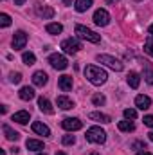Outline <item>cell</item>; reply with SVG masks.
<instances>
[{
  "label": "cell",
  "instance_id": "cell-1",
  "mask_svg": "<svg viewBox=\"0 0 153 155\" xmlns=\"http://www.w3.org/2000/svg\"><path fill=\"white\" fill-rule=\"evenodd\" d=\"M85 76H86V79H88L92 85H96V87L105 85L106 79H108L106 71L101 69V67H97V65H86V67H85Z\"/></svg>",
  "mask_w": 153,
  "mask_h": 155
},
{
  "label": "cell",
  "instance_id": "cell-2",
  "mask_svg": "<svg viewBox=\"0 0 153 155\" xmlns=\"http://www.w3.org/2000/svg\"><path fill=\"white\" fill-rule=\"evenodd\" d=\"M85 139H86L88 143H94V144H103V143L106 141V132H105L101 126H92V128L86 130Z\"/></svg>",
  "mask_w": 153,
  "mask_h": 155
},
{
  "label": "cell",
  "instance_id": "cell-3",
  "mask_svg": "<svg viewBox=\"0 0 153 155\" xmlns=\"http://www.w3.org/2000/svg\"><path fill=\"white\" fill-rule=\"evenodd\" d=\"M76 35L81 40L90 41V43H99V41H101V35H97L96 31H92V29H88V27H85V25H81V24L76 25Z\"/></svg>",
  "mask_w": 153,
  "mask_h": 155
},
{
  "label": "cell",
  "instance_id": "cell-4",
  "mask_svg": "<svg viewBox=\"0 0 153 155\" xmlns=\"http://www.w3.org/2000/svg\"><path fill=\"white\" fill-rule=\"evenodd\" d=\"M96 60L99 61V63H103V65H106L108 69H112V71H115V72H121L122 69H124V65L117 60V58H114V56H110V54H97L96 56Z\"/></svg>",
  "mask_w": 153,
  "mask_h": 155
},
{
  "label": "cell",
  "instance_id": "cell-5",
  "mask_svg": "<svg viewBox=\"0 0 153 155\" xmlns=\"http://www.w3.org/2000/svg\"><path fill=\"white\" fill-rule=\"evenodd\" d=\"M49 63H50L56 71H65V69L69 67L67 58H65L63 54H58V52H54V54H50V56H49Z\"/></svg>",
  "mask_w": 153,
  "mask_h": 155
},
{
  "label": "cell",
  "instance_id": "cell-6",
  "mask_svg": "<svg viewBox=\"0 0 153 155\" xmlns=\"http://www.w3.org/2000/svg\"><path fill=\"white\" fill-rule=\"evenodd\" d=\"M94 24L96 25H99V27H106L108 24H110V13L106 11V9H97L96 13H94Z\"/></svg>",
  "mask_w": 153,
  "mask_h": 155
},
{
  "label": "cell",
  "instance_id": "cell-7",
  "mask_svg": "<svg viewBox=\"0 0 153 155\" xmlns=\"http://www.w3.org/2000/svg\"><path fill=\"white\" fill-rule=\"evenodd\" d=\"M61 49L67 52V54H76L81 51V43L77 41L76 38H67L61 41Z\"/></svg>",
  "mask_w": 153,
  "mask_h": 155
},
{
  "label": "cell",
  "instance_id": "cell-8",
  "mask_svg": "<svg viewBox=\"0 0 153 155\" xmlns=\"http://www.w3.org/2000/svg\"><path fill=\"white\" fill-rule=\"evenodd\" d=\"M61 126L69 132H76V130H81L83 128V121L77 119V117H65L61 121Z\"/></svg>",
  "mask_w": 153,
  "mask_h": 155
},
{
  "label": "cell",
  "instance_id": "cell-9",
  "mask_svg": "<svg viewBox=\"0 0 153 155\" xmlns=\"http://www.w3.org/2000/svg\"><path fill=\"white\" fill-rule=\"evenodd\" d=\"M27 43V35L25 31H16L15 36H13V49L15 51H22Z\"/></svg>",
  "mask_w": 153,
  "mask_h": 155
},
{
  "label": "cell",
  "instance_id": "cell-10",
  "mask_svg": "<svg viewBox=\"0 0 153 155\" xmlns=\"http://www.w3.org/2000/svg\"><path fill=\"white\" fill-rule=\"evenodd\" d=\"M36 15L43 20H50L54 16V9L50 5H45V4H36Z\"/></svg>",
  "mask_w": 153,
  "mask_h": 155
},
{
  "label": "cell",
  "instance_id": "cell-11",
  "mask_svg": "<svg viewBox=\"0 0 153 155\" xmlns=\"http://www.w3.org/2000/svg\"><path fill=\"white\" fill-rule=\"evenodd\" d=\"M135 107H137L139 110H148V108L151 107V99H150V96L139 94V96L135 97Z\"/></svg>",
  "mask_w": 153,
  "mask_h": 155
},
{
  "label": "cell",
  "instance_id": "cell-12",
  "mask_svg": "<svg viewBox=\"0 0 153 155\" xmlns=\"http://www.w3.org/2000/svg\"><path fill=\"white\" fill-rule=\"evenodd\" d=\"M38 108L43 112V114H49V116H52V114H54V108H52L50 101H49L47 97H43V96L38 99Z\"/></svg>",
  "mask_w": 153,
  "mask_h": 155
},
{
  "label": "cell",
  "instance_id": "cell-13",
  "mask_svg": "<svg viewBox=\"0 0 153 155\" xmlns=\"http://www.w3.org/2000/svg\"><path fill=\"white\" fill-rule=\"evenodd\" d=\"M33 132H34V134H38V135H43V137H49V135H50V128H49L47 124L40 123V121L33 123Z\"/></svg>",
  "mask_w": 153,
  "mask_h": 155
},
{
  "label": "cell",
  "instance_id": "cell-14",
  "mask_svg": "<svg viewBox=\"0 0 153 155\" xmlns=\"http://www.w3.org/2000/svg\"><path fill=\"white\" fill-rule=\"evenodd\" d=\"M56 103H58V107H60L61 110H70V108H74V101H72L70 97H67V96H58Z\"/></svg>",
  "mask_w": 153,
  "mask_h": 155
},
{
  "label": "cell",
  "instance_id": "cell-15",
  "mask_svg": "<svg viewBox=\"0 0 153 155\" xmlns=\"http://www.w3.org/2000/svg\"><path fill=\"white\" fill-rule=\"evenodd\" d=\"M29 119H31V116H29L27 110H20V112H15L13 114V121L18 123V124H27Z\"/></svg>",
  "mask_w": 153,
  "mask_h": 155
},
{
  "label": "cell",
  "instance_id": "cell-16",
  "mask_svg": "<svg viewBox=\"0 0 153 155\" xmlns=\"http://www.w3.org/2000/svg\"><path fill=\"white\" fill-rule=\"evenodd\" d=\"M47 81H49V76H47L43 71H36V72L33 74V83H34L36 87H43V85H47Z\"/></svg>",
  "mask_w": 153,
  "mask_h": 155
},
{
  "label": "cell",
  "instance_id": "cell-17",
  "mask_svg": "<svg viewBox=\"0 0 153 155\" xmlns=\"http://www.w3.org/2000/svg\"><path fill=\"white\" fill-rule=\"evenodd\" d=\"M18 96H20V99H24V101H31V99L36 96V92H34L33 87H22L20 92H18Z\"/></svg>",
  "mask_w": 153,
  "mask_h": 155
},
{
  "label": "cell",
  "instance_id": "cell-18",
  "mask_svg": "<svg viewBox=\"0 0 153 155\" xmlns=\"http://www.w3.org/2000/svg\"><path fill=\"white\" fill-rule=\"evenodd\" d=\"M2 132H4V135H5L7 141H18V139H20V134H18L16 130H13L9 124H4V126H2Z\"/></svg>",
  "mask_w": 153,
  "mask_h": 155
},
{
  "label": "cell",
  "instance_id": "cell-19",
  "mask_svg": "<svg viewBox=\"0 0 153 155\" xmlns=\"http://www.w3.org/2000/svg\"><path fill=\"white\" fill-rule=\"evenodd\" d=\"M88 117H90L92 121H96V123H103V124H106V123L112 121V117L108 116V114H103V112H90Z\"/></svg>",
  "mask_w": 153,
  "mask_h": 155
},
{
  "label": "cell",
  "instance_id": "cell-20",
  "mask_svg": "<svg viewBox=\"0 0 153 155\" xmlns=\"http://www.w3.org/2000/svg\"><path fill=\"white\" fill-rule=\"evenodd\" d=\"M58 87H60L63 92L72 90V76H61L58 79Z\"/></svg>",
  "mask_w": 153,
  "mask_h": 155
},
{
  "label": "cell",
  "instance_id": "cell-21",
  "mask_svg": "<svg viewBox=\"0 0 153 155\" xmlns=\"http://www.w3.org/2000/svg\"><path fill=\"white\" fill-rule=\"evenodd\" d=\"M25 146H27V150H31V152H41V150H43V143L38 141V139H27Z\"/></svg>",
  "mask_w": 153,
  "mask_h": 155
},
{
  "label": "cell",
  "instance_id": "cell-22",
  "mask_svg": "<svg viewBox=\"0 0 153 155\" xmlns=\"http://www.w3.org/2000/svg\"><path fill=\"white\" fill-rule=\"evenodd\" d=\"M45 31H47L49 35H60V33L63 31V25L58 24V22H50V24L45 25Z\"/></svg>",
  "mask_w": 153,
  "mask_h": 155
},
{
  "label": "cell",
  "instance_id": "cell-23",
  "mask_svg": "<svg viewBox=\"0 0 153 155\" xmlns=\"http://www.w3.org/2000/svg\"><path fill=\"white\" fill-rule=\"evenodd\" d=\"M117 128H119L121 132H133V130H135V124H133V121L124 119V121H119Z\"/></svg>",
  "mask_w": 153,
  "mask_h": 155
},
{
  "label": "cell",
  "instance_id": "cell-24",
  "mask_svg": "<svg viewBox=\"0 0 153 155\" xmlns=\"http://www.w3.org/2000/svg\"><path fill=\"white\" fill-rule=\"evenodd\" d=\"M74 7H76L77 13H85L86 9H90V7H92V0H76Z\"/></svg>",
  "mask_w": 153,
  "mask_h": 155
},
{
  "label": "cell",
  "instance_id": "cell-25",
  "mask_svg": "<svg viewBox=\"0 0 153 155\" xmlns=\"http://www.w3.org/2000/svg\"><path fill=\"white\" fill-rule=\"evenodd\" d=\"M126 81H128V85H130L132 88H139V85H141V76H139L137 72H130L128 78H126Z\"/></svg>",
  "mask_w": 153,
  "mask_h": 155
},
{
  "label": "cell",
  "instance_id": "cell-26",
  "mask_svg": "<svg viewBox=\"0 0 153 155\" xmlns=\"http://www.w3.org/2000/svg\"><path fill=\"white\" fill-rule=\"evenodd\" d=\"M22 61H24L25 65H34V63H36V56H34L33 52H24V54H22Z\"/></svg>",
  "mask_w": 153,
  "mask_h": 155
},
{
  "label": "cell",
  "instance_id": "cell-27",
  "mask_svg": "<svg viewBox=\"0 0 153 155\" xmlns=\"http://www.w3.org/2000/svg\"><path fill=\"white\" fill-rule=\"evenodd\" d=\"M92 103H94L96 107H101V105L106 103V97H105L103 94H94V96H92Z\"/></svg>",
  "mask_w": 153,
  "mask_h": 155
},
{
  "label": "cell",
  "instance_id": "cell-28",
  "mask_svg": "<svg viewBox=\"0 0 153 155\" xmlns=\"http://www.w3.org/2000/svg\"><path fill=\"white\" fill-rule=\"evenodd\" d=\"M144 51H146V52L153 58V36H151V35H150V36L146 38V41H144Z\"/></svg>",
  "mask_w": 153,
  "mask_h": 155
},
{
  "label": "cell",
  "instance_id": "cell-29",
  "mask_svg": "<svg viewBox=\"0 0 153 155\" xmlns=\"http://www.w3.org/2000/svg\"><path fill=\"white\" fill-rule=\"evenodd\" d=\"M0 25H2V27H9V25H11V16H9L7 13H2V15H0Z\"/></svg>",
  "mask_w": 153,
  "mask_h": 155
},
{
  "label": "cell",
  "instance_id": "cell-30",
  "mask_svg": "<svg viewBox=\"0 0 153 155\" xmlns=\"http://www.w3.org/2000/svg\"><path fill=\"white\" fill-rule=\"evenodd\" d=\"M122 114H124V119H130V121L137 119V110H135V108H126Z\"/></svg>",
  "mask_w": 153,
  "mask_h": 155
},
{
  "label": "cell",
  "instance_id": "cell-31",
  "mask_svg": "<svg viewBox=\"0 0 153 155\" xmlns=\"http://www.w3.org/2000/svg\"><path fill=\"white\" fill-rule=\"evenodd\" d=\"M61 143H63L65 146H70V144H74V143H76V137H74V135H63Z\"/></svg>",
  "mask_w": 153,
  "mask_h": 155
},
{
  "label": "cell",
  "instance_id": "cell-32",
  "mask_svg": "<svg viewBox=\"0 0 153 155\" xmlns=\"http://www.w3.org/2000/svg\"><path fill=\"white\" fill-rule=\"evenodd\" d=\"M144 81H146L148 85H153V71H150V69L144 71Z\"/></svg>",
  "mask_w": 153,
  "mask_h": 155
},
{
  "label": "cell",
  "instance_id": "cell-33",
  "mask_svg": "<svg viewBox=\"0 0 153 155\" xmlns=\"http://www.w3.org/2000/svg\"><path fill=\"white\" fill-rule=\"evenodd\" d=\"M9 79H11V83H20L22 81V74L20 72H11Z\"/></svg>",
  "mask_w": 153,
  "mask_h": 155
},
{
  "label": "cell",
  "instance_id": "cell-34",
  "mask_svg": "<svg viewBox=\"0 0 153 155\" xmlns=\"http://www.w3.org/2000/svg\"><path fill=\"white\" fill-rule=\"evenodd\" d=\"M132 148H133V150H146V144H144L142 141H135V143L132 144Z\"/></svg>",
  "mask_w": 153,
  "mask_h": 155
},
{
  "label": "cell",
  "instance_id": "cell-35",
  "mask_svg": "<svg viewBox=\"0 0 153 155\" xmlns=\"http://www.w3.org/2000/svg\"><path fill=\"white\" fill-rule=\"evenodd\" d=\"M142 121H144V124H146V126L153 128V116H144V119H142Z\"/></svg>",
  "mask_w": 153,
  "mask_h": 155
},
{
  "label": "cell",
  "instance_id": "cell-36",
  "mask_svg": "<svg viewBox=\"0 0 153 155\" xmlns=\"http://www.w3.org/2000/svg\"><path fill=\"white\" fill-rule=\"evenodd\" d=\"M25 2H27V0H15V4H16V5H24Z\"/></svg>",
  "mask_w": 153,
  "mask_h": 155
},
{
  "label": "cell",
  "instance_id": "cell-37",
  "mask_svg": "<svg viewBox=\"0 0 153 155\" xmlns=\"http://www.w3.org/2000/svg\"><path fill=\"white\" fill-rule=\"evenodd\" d=\"M135 155H151V153H150V152H144V150H142V152H139V153H135Z\"/></svg>",
  "mask_w": 153,
  "mask_h": 155
},
{
  "label": "cell",
  "instance_id": "cell-38",
  "mask_svg": "<svg viewBox=\"0 0 153 155\" xmlns=\"http://www.w3.org/2000/svg\"><path fill=\"white\" fill-rule=\"evenodd\" d=\"M63 4L65 5H72V0H63Z\"/></svg>",
  "mask_w": 153,
  "mask_h": 155
},
{
  "label": "cell",
  "instance_id": "cell-39",
  "mask_svg": "<svg viewBox=\"0 0 153 155\" xmlns=\"http://www.w3.org/2000/svg\"><path fill=\"white\" fill-rule=\"evenodd\" d=\"M106 4H115V2H119V0H105Z\"/></svg>",
  "mask_w": 153,
  "mask_h": 155
},
{
  "label": "cell",
  "instance_id": "cell-40",
  "mask_svg": "<svg viewBox=\"0 0 153 155\" xmlns=\"http://www.w3.org/2000/svg\"><path fill=\"white\" fill-rule=\"evenodd\" d=\"M148 31H150V35H151V36H153V24H151V25H150V29H148Z\"/></svg>",
  "mask_w": 153,
  "mask_h": 155
},
{
  "label": "cell",
  "instance_id": "cell-41",
  "mask_svg": "<svg viewBox=\"0 0 153 155\" xmlns=\"http://www.w3.org/2000/svg\"><path fill=\"white\" fill-rule=\"evenodd\" d=\"M148 135H150V141H151V143H153V132H150Z\"/></svg>",
  "mask_w": 153,
  "mask_h": 155
},
{
  "label": "cell",
  "instance_id": "cell-42",
  "mask_svg": "<svg viewBox=\"0 0 153 155\" xmlns=\"http://www.w3.org/2000/svg\"><path fill=\"white\" fill-rule=\"evenodd\" d=\"M56 155H67V153H65V152H58Z\"/></svg>",
  "mask_w": 153,
  "mask_h": 155
},
{
  "label": "cell",
  "instance_id": "cell-43",
  "mask_svg": "<svg viewBox=\"0 0 153 155\" xmlns=\"http://www.w3.org/2000/svg\"><path fill=\"white\" fill-rule=\"evenodd\" d=\"M90 155H99V153H97V152H92V153H90Z\"/></svg>",
  "mask_w": 153,
  "mask_h": 155
},
{
  "label": "cell",
  "instance_id": "cell-44",
  "mask_svg": "<svg viewBox=\"0 0 153 155\" xmlns=\"http://www.w3.org/2000/svg\"><path fill=\"white\" fill-rule=\"evenodd\" d=\"M36 155H47V153H36Z\"/></svg>",
  "mask_w": 153,
  "mask_h": 155
},
{
  "label": "cell",
  "instance_id": "cell-45",
  "mask_svg": "<svg viewBox=\"0 0 153 155\" xmlns=\"http://www.w3.org/2000/svg\"><path fill=\"white\" fill-rule=\"evenodd\" d=\"M135 2H142V0H135Z\"/></svg>",
  "mask_w": 153,
  "mask_h": 155
}]
</instances>
